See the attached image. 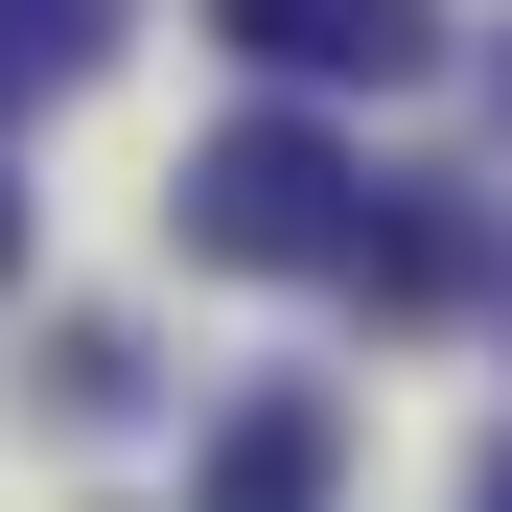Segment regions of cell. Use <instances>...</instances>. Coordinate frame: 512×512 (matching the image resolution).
<instances>
[{
    "label": "cell",
    "instance_id": "cell-2",
    "mask_svg": "<svg viewBox=\"0 0 512 512\" xmlns=\"http://www.w3.org/2000/svg\"><path fill=\"white\" fill-rule=\"evenodd\" d=\"M233 70H280V94H419L443 70V0H210Z\"/></svg>",
    "mask_w": 512,
    "mask_h": 512
},
{
    "label": "cell",
    "instance_id": "cell-3",
    "mask_svg": "<svg viewBox=\"0 0 512 512\" xmlns=\"http://www.w3.org/2000/svg\"><path fill=\"white\" fill-rule=\"evenodd\" d=\"M326 466H350V443H326V396H233L187 512H326Z\"/></svg>",
    "mask_w": 512,
    "mask_h": 512
},
{
    "label": "cell",
    "instance_id": "cell-6",
    "mask_svg": "<svg viewBox=\"0 0 512 512\" xmlns=\"http://www.w3.org/2000/svg\"><path fill=\"white\" fill-rule=\"evenodd\" d=\"M0 280H24V187H0Z\"/></svg>",
    "mask_w": 512,
    "mask_h": 512
},
{
    "label": "cell",
    "instance_id": "cell-5",
    "mask_svg": "<svg viewBox=\"0 0 512 512\" xmlns=\"http://www.w3.org/2000/svg\"><path fill=\"white\" fill-rule=\"evenodd\" d=\"M94 47H117V0H0V94H70Z\"/></svg>",
    "mask_w": 512,
    "mask_h": 512
},
{
    "label": "cell",
    "instance_id": "cell-7",
    "mask_svg": "<svg viewBox=\"0 0 512 512\" xmlns=\"http://www.w3.org/2000/svg\"><path fill=\"white\" fill-rule=\"evenodd\" d=\"M489 512H512V443H489Z\"/></svg>",
    "mask_w": 512,
    "mask_h": 512
},
{
    "label": "cell",
    "instance_id": "cell-1",
    "mask_svg": "<svg viewBox=\"0 0 512 512\" xmlns=\"http://www.w3.org/2000/svg\"><path fill=\"white\" fill-rule=\"evenodd\" d=\"M163 233H187L210 280H326V256L373 233V163H350V140H326V117L280 94V117L187 140V187H163Z\"/></svg>",
    "mask_w": 512,
    "mask_h": 512
},
{
    "label": "cell",
    "instance_id": "cell-4",
    "mask_svg": "<svg viewBox=\"0 0 512 512\" xmlns=\"http://www.w3.org/2000/svg\"><path fill=\"white\" fill-rule=\"evenodd\" d=\"M326 280H350V303H466V280H489V233H466V210H373Z\"/></svg>",
    "mask_w": 512,
    "mask_h": 512
},
{
    "label": "cell",
    "instance_id": "cell-8",
    "mask_svg": "<svg viewBox=\"0 0 512 512\" xmlns=\"http://www.w3.org/2000/svg\"><path fill=\"white\" fill-rule=\"evenodd\" d=\"M489 94H512V70H489Z\"/></svg>",
    "mask_w": 512,
    "mask_h": 512
}]
</instances>
